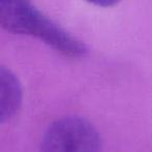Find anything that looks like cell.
Here are the masks:
<instances>
[{
  "instance_id": "3",
  "label": "cell",
  "mask_w": 152,
  "mask_h": 152,
  "mask_svg": "<svg viewBox=\"0 0 152 152\" xmlns=\"http://www.w3.org/2000/svg\"><path fill=\"white\" fill-rule=\"evenodd\" d=\"M0 121L4 123L17 114L22 102L21 83L4 66L0 68Z\"/></svg>"
},
{
  "instance_id": "4",
  "label": "cell",
  "mask_w": 152,
  "mask_h": 152,
  "mask_svg": "<svg viewBox=\"0 0 152 152\" xmlns=\"http://www.w3.org/2000/svg\"><path fill=\"white\" fill-rule=\"evenodd\" d=\"M116 2H113V1H98V2H94V4H97L99 7H112Z\"/></svg>"
},
{
  "instance_id": "1",
  "label": "cell",
  "mask_w": 152,
  "mask_h": 152,
  "mask_svg": "<svg viewBox=\"0 0 152 152\" xmlns=\"http://www.w3.org/2000/svg\"><path fill=\"white\" fill-rule=\"evenodd\" d=\"M0 24L5 30L40 39L55 51L72 58L87 54L88 47L81 40L61 27L29 1H0Z\"/></svg>"
},
{
  "instance_id": "2",
  "label": "cell",
  "mask_w": 152,
  "mask_h": 152,
  "mask_svg": "<svg viewBox=\"0 0 152 152\" xmlns=\"http://www.w3.org/2000/svg\"><path fill=\"white\" fill-rule=\"evenodd\" d=\"M41 152H101V137L86 119L63 117L51 123L44 132Z\"/></svg>"
}]
</instances>
